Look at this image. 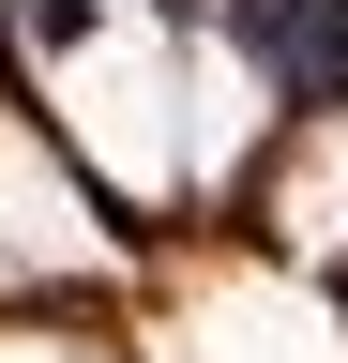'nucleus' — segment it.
<instances>
[{
    "mask_svg": "<svg viewBox=\"0 0 348 363\" xmlns=\"http://www.w3.org/2000/svg\"><path fill=\"white\" fill-rule=\"evenodd\" d=\"M303 121H348V0H212Z\"/></svg>",
    "mask_w": 348,
    "mask_h": 363,
    "instance_id": "1",
    "label": "nucleus"
}]
</instances>
